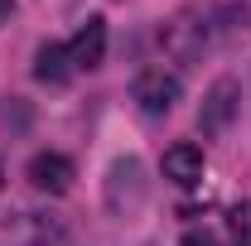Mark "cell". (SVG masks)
I'll return each mask as SVG.
<instances>
[{"mask_svg":"<svg viewBox=\"0 0 251 246\" xmlns=\"http://www.w3.org/2000/svg\"><path fill=\"white\" fill-rule=\"evenodd\" d=\"M68 53H73V68H101V58H106V20L92 15L82 29L73 34Z\"/></svg>","mask_w":251,"mask_h":246,"instance_id":"8992f818","label":"cell"},{"mask_svg":"<svg viewBox=\"0 0 251 246\" xmlns=\"http://www.w3.org/2000/svg\"><path fill=\"white\" fill-rule=\"evenodd\" d=\"M159 169H164V179H169V184L193 188V184H203V150H198V145H188V140H184V145H169Z\"/></svg>","mask_w":251,"mask_h":246,"instance_id":"5b68a950","label":"cell"},{"mask_svg":"<svg viewBox=\"0 0 251 246\" xmlns=\"http://www.w3.org/2000/svg\"><path fill=\"white\" fill-rule=\"evenodd\" d=\"M10 15H15V5H10V0H0V25H5Z\"/></svg>","mask_w":251,"mask_h":246,"instance_id":"9c48e42d","label":"cell"},{"mask_svg":"<svg viewBox=\"0 0 251 246\" xmlns=\"http://www.w3.org/2000/svg\"><path fill=\"white\" fill-rule=\"evenodd\" d=\"M237 106H242V87L232 82V77H218L208 92H203V106H198V130L203 135H222L232 116H237Z\"/></svg>","mask_w":251,"mask_h":246,"instance_id":"3957f363","label":"cell"},{"mask_svg":"<svg viewBox=\"0 0 251 246\" xmlns=\"http://www.w3.org/2000/svg\"><path fill=\"white\" fill-rule=\"evenodd\" d=\"M179 246H222L218 237H213V232H198V227H193V232H184V242Z\"/></svg>","mask_w":251,"mask_h":246,"instance_id":"ba28073f","label":"cell"},{"mask_svg":"<svg viewBox=\"0 0 251 246\" xmlns=\"http://www.w3.org/2000/svg\"><path fill=\"white\" fill-rule=\"evenodd\" d=\"M130 97L140 101L145 116H164V111H174V101L184 97V87H179V77H174L169 68H140Z\"/></svg>","mask_w":251,"mask_h":246,"instance_id":"7a4b0ae2","label":"cell"},{"mask_svg":"<svg viewBox=\"0 0 251 246\" xmlns=\"http://www.w3.org/2000/svg\"><path fill=\"white\" fill-rule=\"evenodd\" d=\"M29 184L39 188V193H68L73 188V159L68 154H53V150H39L29 159Z\"/></svg>","mask_w":251,"mask_h":246,"instance_id":"277c9868","label":"cell"},{"mask_svg":"<svg viewBox=\"0 0 251 246\" xmlns=\"http://www.w3.org/2000/svg\"><path fill=\"white\" fill-rule=\"evenodd\" d=\"M140 203H145V164L135 154H126L106 169V213L130 217Z\"/></svg>","mask_w":251,"mask_h":246,"instance_id":"6da1fadb","label":"cell"},{"mask_svg":"<svg viewBox=\"0 0 251 246\" xmlns=\"http://www.w3.org/2000/svg\"><path fill=\"white\" fill-rule=\"evenodd\" d=\"M34 77H39V82H68V77H73V53H68V44H44V49L34 53Z\"/></svg>","mask_w":251,"mask_h":246,"instance_id":"52a82bcc","label":"cell"},{"mask_svg":"<svg viewBox=\"0 0 251 246\" xmlns=\"http://www.w3.org/2000/svg\"><path fill=\"white\" fill-rule=\"evenodd\" d=\"M0 179H5V169H0Z\"/></svg>","mask_w":251,"mask_h":246,"instance_id":"30bf717a","label":"cell"}]
</instances>
